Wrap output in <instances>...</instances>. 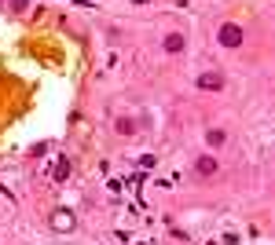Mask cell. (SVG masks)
Listing matches in <instances>:
<instances>
[{"label": "cell", "instance_id": "cell-5", "mask_svg": "<svg viewBox=\"0 0 275 245\" xmlns=\"http://www.w3.org/2000/svg\"><path fill=\"white\" fill-rule=\"evenodd\" d=\"M162 48L169 52V55H180L183 48H187V40H183L180 33H169V37H165V44H162Z\"/></svg>", "mask_w": 275, "mask_h": 245}, {"label": "cell", "instance_id": "cell-9", "mask_svg": "<svg viewBox=\"0 0 275 245\" xmlns=\"http://www.w3.org/2000/svg\"><path fill=\"white\" fill-rule=\"evenodd\" d=\"M11 8L15 11H26V0H11Z\"/></svg>", "mask_w": 275, "mask_h": 245}, {"label": "cell", "instance_id": "cell-3", "mask_svg": "<svg viewBox=\"0 0 275 245\" xmlns=\"http://www.w3.org/2000/svg\"><path fill=\"white\" fill-rule=\"evenodd\" d=\"M217 168H220V165H217V158H209V154H202V158L194 161V172L202 176V179H213V176H217Z\"/></svg>", "mask_w": 275, "mask_h": 245}, {"label": "cell", "instance_id": "cell-8", "mask_svg": "<svg viewBox=\"0 0 275 245\" xmlns=\"http://www.w3.org/2000/svg\"><path fill=\"white\" fill-rule=\"evenodd\" d=\"M66 176H70V161L63 158V161H59V165H55V179H59V183H63Z\"/></svg>", "mask_w": 275, "mask_h": 245}, {"label": "cell", "instance_id": "cell-6", "mask_svg": "<svg viewBox=\"0 0 275 245\" xmlns=\"http://www.w3.org/2000/svg\"><path fill=\"white\" fill-rule=\"evenodd\" d=\"M224 139H227L224 128H209V132H206V143H209V146H224Z\"/></svg>", "mask_w": 275, "mask_h": 245}, {"label": "cell", "instance_id": "cell-4", "mask_svg": "<svg viewBox=\"0 0 275 245\" xmlns=\"http://www.w3.org/2000/svg\"><path fill=\"white\" fill-rule=\"evenodd\" d=\"M198 88H202V91H220L224 88V77H220V73H213V70H206L202 77H198Z\"/></svg>", "mask_w": 275, "mask_h": 245}, {"label": "cell", "instance_id": "cell-7", "mask_svg": "<svg viewBox=\"0 0 275 245\" xmlns=\"http://www.w3.org/2000/svg\"><path fill=\"white\" fill-rule=\"evenodd\" d=\"M117 132H121V135H132V132H136V121L121 117V121H117Z\"/></svg>", "mask_w": 275, "mask_h": 245}, {"label": "cell", "instance_id": "cell-10", "mask_svg": "<svg viewBox=\"0 0 275 245\" xmlns=\"http://www.w3.org/2000/svg\"><path fill=\"white\" fill-rule=\"evenodd\" d=\"M136 4H147V0H136Z\"/></svg>", "mask_w": 275, "mask_h": 245}, {"label": "cell", "instance_id": "cell-2", "mask_svg": "<svg viewBox=\"0 0 275 245\" xmlns=\"http://www.w3.org/2000/svg\"><path fill=\"white\" fill-rule=\"evenodd\" d=\"M242 40H246V29H242L239 22H224L220 26V44L224 48H239Z\"/></svg>", "mask_w": 275, "mask_h": 245}, {"label": "cell", "instance_id": "cell-1", "mask_svg": "<svg viewBox=\"0 0 275 245\" xmlns=\"http://www.w3.org/2000/svg\"><path fill=\"white\" fill-rule=\"evenodd\" d=\"M48 223H52V231H59V234H70L73 227H77V216H73L70 209H55Z\"/></svg>", "mask_w": 275, "mask_h": 245}]
</instances>
